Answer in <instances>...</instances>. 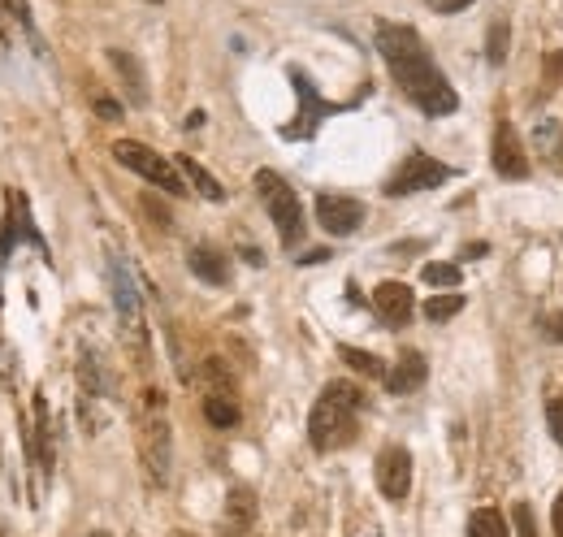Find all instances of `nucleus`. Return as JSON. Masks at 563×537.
<instances>
[{
  "label": "nucleus",
  "instance_id": "1",
  "mask_svg": "<svg viewBox=\"0 0 563 537\" xmlns=\"http://www.w3.org/2000/svg\"><path fill=\"white\" fill-rule=\"evenodd\" d=\"M377 52H382V61L390 65L395 83L403 87V96H408L421 113H429V117L455 113V104H460V100H455V87L447 83V74L434 65L425 39L416 35L412 26L382 22V26H377Z\"/></svg>",
  "mask_w": 563,
  "mask_h": 537
},
{
  "label": "nucleus",
  "instance_id": "2",
  "mask_svg": "<svg viewBox=\"0 0 563 537\" xmlns=\"http://www.w3.org/2000/svg\"><path fill=\"white\" fill-rule=\"evenodd\" d=\"M364 408V390L351 382H330L321 390V399L312 403L308 416V442L312 451H343L351 438H356V421Z\"/></svg>",
  "mask_w": 563,
  "mask_h": 537
},
{
  "label": "nucleus",
  "instance_id": "3",
  "mask_svg": "<svg viewBox=\"0 0 563 537\" xmlns=\"http://www.w3.org/2000/svg\"><path fill=\"white\" fill-rule=\"evenodd\" d=\"M109 286H113V308L117 325H122L126 347L135 351V360H148V325H143V299L139 286L130 278V265L122 256H109Z\"/></svg>",
  "mask_w": 563,
  "mask_h": 537
},
{
  "label": "nucleus",
  "instance_id": "4",
  "mask_svg": "<svg viewBox=\"0 0 563 537\" xmlns=\"http://www.w3.org/2000/svg\"><path fill=\"white\" fill-rule=\"evenodd\" d=\"M256 191L269 208L273 226H278L282 247H295L304 239V208H299V195L291 191V182L282 174H273V169H256Z\"/></svg>",
  "mask_w": 563,
  "mask_h": 537
},
{
  "label": "nucleus",
  "instance_id": "5",
  "mask_svg": "<svg viewBox=\"0 0 563 537\" xmlns=\"http://www.w3.org/2000/svg\"><path fill=\"white\" fill-rule=\"evenodd\" d=\"M113 156H117V165H126V169H135L139 178H148L156 191H165V195H187V178H182V169L169 165L161 152L148 148V143H139V139H117V143H113Z\"/></svg>",
  "mask_w": 563,
  "mask_h": 537
},
{
  "label": "nucleus",
  "instance_id": "6",
  "mask_svg": "<svg viewBox=\"0 0 563 537\" xmlns=\"http://www.w3.org/2000/svg\"><path fill=\"white\" fill-rule=\"evenodd\" d=\"M139 451H143V468H148L152 486H165L169 468H174V438H169V425L161 412H148L143 434H139Z\"/></svg>",
  "mask_w": 563,
  "mask_h": 537
},
{
  "label": "nucleus",
  "instance_id": "7",
  "mask_svg": "<svg viewBox=\"0 0 563 537\" xmlns=\"http://www.w3.org/2000/svg\"><path fill=\"white\" fill-rule=\"evenodd\" d=\"M451 178V169L434 161V156H425V152H412L408 161L399 165V174L386 182V195H416V191H429V187H442V182Z\"/></svg>",
  "mask_w": 563,
  "mask_h": 537
},
{
  "label": "nucleus",
  "instance_id": "8",
  "mask_svg": "<svg viewBox=\"0 0 563 537\" xmlns=\"http://www.w3.org/2000/svg\"><path fill=\"white\" fill-rule=\"evenodd\" d=\"M317 221L325 226V234L347 239L364 226V204L351 200V195H317Z\"/></svg>",
  "mask_w": 563,
  "mask_h": 537
},
{
  "label": "nucleus",
  "instance_id": "9",
  "mask_svg": "<svg viewBox=\"0 0 563 537\" xmlns=\"http://www.w3.org/2000/svg\"><path fill=\"white\" fill-rule=\"evenodd\" d=\"M377 490L386 494V499H408L412 490V455L403 447H386L377 455Z\"/></svg>",
  "mask_w": 563,
  "mask_h": 537
},
{
  "label": "nucleus",
  "instance_id": "10",
  "mask_svg": "<svg viewBox=\"0 0 563 537\" xmlns=\"http://www.w3.org/2000/svg\"><path fill=\"white\" fill-rule=\"evenodd\" d=\"M494 169L503 178H529V156L520 148V135L512 122H499V130H494Z\"/></svg>",
  "mask_w": 563,
  "mask_h": 537
},
{
  "label": "nucleus",
  "instance_id": "11",
  "mask_svg": "<svg viewBox=\"0 0 563 537\" xmlns=\"http://www.w3.org/2000/svg\"><path fill=\"white\" fill-rule=\"evenodd\" d=\"M373 308H377V317H382L386 325H408L412 321V312H416V304H412V291L403 282H382L373 291Z\"/></svg>",
  "mask_w": 563,
  "mask_h": 537
},
{
  "label": "nucleus",
  "instance_id": "12",
  "mask_svg": "<svg viewBox=\"0 0 563 537\" xmlns=\"http://www.w3.org/2000/svg\"><path fill=\"white\" fill-rule=\"evenodd\" d=\"M429 377V364L421 351H403V356L395 360V369L386 373V390L390 395H412V390H421Z\"/></svg>",
  "mask_w": 563,
  "mask_h": 537
},
{
  "label": "nucleus",
  "instance_id": "13",
  "mask_svg": "<svg viewBox=\"0 0 563 537\" xmlns=\"http://www.w3.org/2000/svg\"><path fill=\"white\" fill-rule=\"evenodd\" d=\"M109 65L117 74H122V83H126V100L135 104V109H143L148 104V78H143V65L135 61V52H126V48H109Z\"/></svg>",
  "mask_w": 563,
  "mask_h": 537
},
{
  "label": "nucleus",
  "instance_id": "14",
  "mask_svg": "<svg viewBox=\"0 0 563 537\" xmlns=\"http://www.w3.org/2000/svg\"><path fill=\"white\" fill-rule=\"evenodd\" d=\"M187 269L195 273L200 282H208V286H226L230 282V265H226V256L217 252V247H191L187 252Z\"/></svg>",
  "mask_w": 563,
  "mask_h": 537
},
{
  "label": "nucleus",
  "instance_id": "15",
  "mask_svg": "<svg viewBox=\"0 0 563 537\" xmlns=\"http://www.w3.org/2000/svg\"><path fill=\"white\" fill-rule=\"evenodd\" d=\"M204 416H208V425H217V429H230V425H239V399H234V390H204Z\"/></svg>",
  "mask_w": 563,
  "mask_h": 537
},
{
  "label": "nucleus",
  "instance_id": "16",
  "mask_svg": "<svg viewBox=\"0 0 563 537\" xmlns=\"http://www.w3.org/2000/svg\"><path fill=\"white\" fill-rule=\"evenodd\" d=\"M178 169H182V178H187L191 187L204 195V200H213V204H217V200H226V187H221V182H217L213 174H208V169H204L200 161H195V156H178Z\"/></svg>",
  "mask_w": 563,
  "mask_h": 537
},
{
  "label": "nucleus",
  "instance_id": "17",
  "mask_svg": "<svg viewBox=\"0 0 563 537\" xmlns=\"http://www.w3.org/2000/svg\"><path fill=\"white\" fill-rule=\"evenodd\" d=\"M35 455H39V468H44V473H52V425H48L44 395L35 399Z\"/></svg>",
  "mask_w": 563,
  "mask_h": 537
},
{
  "label": "nucleus",
  "instance_id": "18",
  "mask_svg": "<svg viewBox=\"0 0 563 537\" xmlns=\"http://www.w3.org/2000/svg\"><path fill=\"white\" fill-rule=\"evenodd\" d=\"M291 78H295V87H299V100H304V117H299L304 126H299V135H312V126H317V113H330V104L317 100V91H312V83H308V78L299 74V70H295Z\"/></svg>",
  "mask_w": 563,
  "mask_h": 537
},
{
  "label": "nucleus",
  "instance_id": "19",
  "mask_svg": "<svg viewBox=\"0 0 563 537\" xmlns=\"http://www.w3.org/2000/svg\"><path fill=\"white\" fill-rule=\"evenodd\" d=\"M338 356H343L351 369L360 377H373V382H386V364L373 356V351H360V347H338Z\"/></svg>",
  "mask_w": 563,
  "mask_h": 537
},
{
  "label": "nucleus",
  "instance_id": "20",
  "mask_svg": "<svg viewBox=\"0 0 563 537\" xmlns=\"http://www.w3.org/2000/svg\"><path fill=\"white\" fill-rule=\"evenodd\" d=\"M468 537H507V520L494 512V507H481L468 520Z\"/></svg>",
  "mask_w": 563,
  "mask_h": 537
},
{
  "label": "nucleus",
  "instance_id": "21",
  "mask_svg": "<svg viewBox=\"0 0 563 537\" xmlns=\"http://www.w3.org/2000/svg\"><path fill=\"white\" fill-rule=\"evenodd\" d=\"M252 516H256V503H252V490H234L230 494V525L234 529H247V525H252Z\"/></svg>",
  "mask_w": 563,
  "mask_h": 537
},
{
  "label": "nucleus",
  "instance_id": "22",
  "mask_svg": "<svg viewBox=\"0 0 563 537\" xmlns=\"http://www.w3.org/2000/svg\"><path fill=\"white\" fill-rule=\"evenodd\" d=\"M507 44H512V31H507V22H494V26H490V39H486L490 65H503V61H507Z\"/></svg>",
  "mask_w": 563,
  "mask_h": 537
},
{
  "label": "nucleus",
  "instance_id": "23",
  "mask_svg": "<svg viewBox=\"0 0 563 537\" xmlns=\"http://www.w3.org/2000/svg\"><path fill=\"white\" fill-rule=\"evenodd\" d=\"M460 308H464V295H434V299L425 304V317H429V321H451Z\"/></svg>",
  "mask_w": 563,
  "mask_h": 537
},
{
  "label": "nucleus",
  "instance_id": "24",
  "mask_svg": "<svg viewBox=\"0 0 563 537\" xmlns=\"http://www.w3.org/2000/svg\"><path fill=\"white\" fill-rule=\"evenodd\" d=\"M425 282L429 286H460V265H425Z\"/></svg>",
  "mask_w": 563,
  "mask_h": 537
},
{
  "label": "nucleus",
  "instance_id": "25",
  "mask_svg": "<svg viewBox=\"0 0 563 537\" xmlns=\"http://www.w3.org/2000/svg\"><path fill=\"white\" fill-rule=\"evenodd\" d=\"M546 425H551L555 442H559V447H563V395H555L551 403H546Z\"/></svg>",
  "mask_w": 563,
  "mask_h": 537
},
{
  "label": "nucleus",
  "instance_id": "26",
  "mask_svg": "<svg viewBox=\"0 0 563 537\" xmlns=\"http://www.w3.org/2000/svg\"><path fill=\"white\" fill-rule=\"evenodd\" d=\"M512 520H516V533H520V537H538V529H533V507H529V503H516V507H512Z\"/></svg>",
  "mask_w": 563,
  "mask_h": 537
},
{
  "label": "nucleus",
  "instance_id": "27",
  "mask_svg": "<svg viewBox=\"0 0 563 537\" xmlns=\"http://www.w3.org/2000/svg\"><path fill=\"white\" fill-rule=\"evenodd\" d=\"M429 9H438V13H460V9H468L473 0H425Z\"/></svg>",
  "mask_w": 563,
  "mask_h": 537
},
{
  "label": "nucleus",
  "instance_id": "28",
  "mask_svg": "<svg viewBox=\"0 0 563 537\" xmlns=\"http://www.w3.org/2000/svg\"><path fill=\"white\" fill-rule=\"evenodd\" d=\"M143 208H148V213H152L156 221H161V230H169V226H174V221H169V213H165V208L152 200V195H148V200H143Z\"/></svg>",
  "mask_w": 563,
  "mask_h": 537
},
{
  "label": "nucleus",
  "instance_id": "29",
  "mask_svg": "<svg viewBox=\"0 0 563 537\" xmlns=\"http://www.w3.org/2000/svg\"><path fill=\"white\" fill-rule=\"evenodd\" d=\"M546 334H551L555 343H563V312H555V317H546Z\"/></svg>",
  "mask_w": 563,
  "mask_h": 537
},
{
  "label": "nucleus",
  "instance_id": "30",
  "mask_svg": "<svg viewBox=\"0 0 563 537\" xmlns=\"http://www.w3.org/2000/svg\"><path fill=\"white\" fill-rule=\"evenodd\" d=\"M96 113H100V117H122V109H117L113 100H96Z\"/></svg>",
  "mask_w": 563,
  "mask_h": 537
},
{
  "label": "nucleus",
  "instance_id": "31",
  "mask_svg": "<svg viewBox=\"0 0 563 537\" xmlns=\"http://www.w3.org/2000/svg\"><path fill=\"white\" fill-rule=\"evenodd\" d=\"M551 520H555V533L563 537V494H559V499H555V516H551Z\"/></svg>",
  "mask_w": 563,
  "mask_h": 537
},
{
  "label": "nucleus",
  "instance_id": "32",
  "mask_svg": "<svg viewBox=\"0 0 563 537\" xmlns=\"http://www.w3.org/2000/svg\"><path fill=\"white\" fill-rule=\"evenodd\" d=\"M182 126H187V130H200V126H204V113H200V109L187 113V122H182Z\"/></svg>",
  "mask_w": 563,
  "mask_h": 537
},
{
  "label": "nucleus",
  "instance_id": "33",
  "mask_svg": "<svg viewBox=\"0 0 563 537\" xmlns=\"http://www.w3.org/2000/svg\"><path fill=\"white\" fill-rule=\"evenodd\" d=\"M321 260H330V252H308L304 260H299V265H321Z\"/></svg>",
  "mask_w": 563,
  "mask_h": 537
},
{
  "label": "nucleus",
  "instance_id": "34",
  "mask_svg": "<svg viewBox=\"0 0 563 537\" xmlns=\"http://www.w3.org/2000/svg\"><path fill=\"white\" fill-rule=\"evenodd\" d=\"M87 537H113V533H87Z\"/></svg>",
  "mask_w": 563,
  "mask_h": 537
},
{
  "label": "nucleus",
  "instance_id": "35",
  "mask_svg": "<svg viewBox=\"0 0 563 537\" xmlns=\"http://www.w3.org/2000/svg\"><path fill=\"white\" fill-rule=\"evenodd\" d=\"M152 5H156V0H152Z\"/></svg>",
  "mask_w": 563,
  "mask_h": 537
}]
</instances>
